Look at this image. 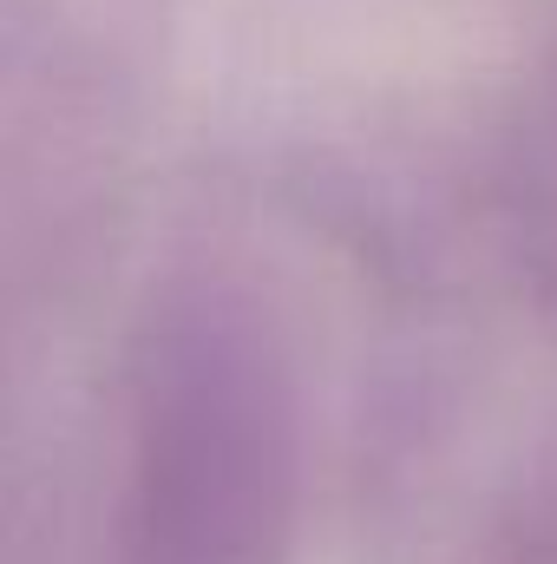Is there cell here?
Here are the masks:
<instances>
[{
  "label": "cell",
  "mask_w": 557,
  "mask_h": 564,
  "mask_svg": "<svg viewBox=\"0 0 557 564\" xmlns=\"http://www.w3.org/2000/svg\"><path fill=\"white\" fill-rule=\"evenodd\" d=\"M538 126H545V139L557 151V46H551V59H545V86H538Z\"/></svg>",
  "instance_id": "cell-2"
},
{
  "label": "cell",
  "mask_w": 557,
  "mask_h": 564,
  "mask_svg": "<svg viewBox=\"0 0 557 564\" xmlns=\"http://www.w3.org/2000/svg\"><path fill=\"white\" fill-rule=\"evenodd\" d=\"M308 394L276 295L230 263L144 289L112 408L106 564H288Z\"/></svg>",
  "instance_id": "cell-1"
}]
</instances>
